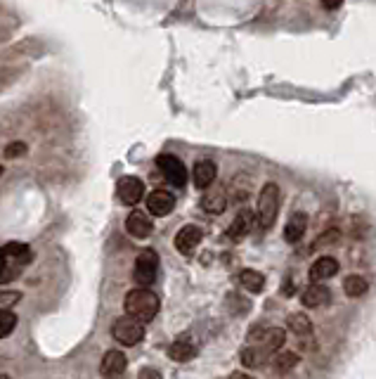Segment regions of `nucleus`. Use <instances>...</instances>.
Returning <instances> with one entry per match:
<instances>
[{
	"label": "nucleus",
	"mask_w": 376,
	"mask_h": 379,
	"mask_svg": "<svg viewBox=\"0 0 376 379\" xmlns=\"http://www.w3.org/2000/svg\"><path fill=\"white\" fill-rule=\"evenodd\" d=\"M123 308H126L128 318L137 320V323H149L159 313V296L149 290L135 287V290H131L126 294Z\"/></svg>",
	"instance_id": "nucleus-1"
},
{
	"label": "nucleus",
	"mask_w": 376,
	"mask_h": 379,
	"mask_svg": "<svg viewBox=\"0 0 376 379\" xmlns=\"http://www.w3.org/2000/svg\"><path fill=\"white\" fill-rule=\"evenodd\" d=\"M277 213H279V185L277 183H265L258 195V223H261L263 230H270L277 221Z\"/></svg>",
	"instance_id": "nucleus-2"
},
{
	"label": "nucleus",
	"mask_w": 376,
	"mask_h": 379,
	"mask_svg": "<svg viewBox=\"0 0 376 379\" xmlns=\"http://www.w3.org/2000/svg\"><path fill=\"white\" fill-rule=\"evenodd\" d=\"M159 273V256L152 249H144L142 254L135 259V270H133V277L142 290H147L154 280H157Z\"/></svg>",
	"instance_id": "nucleus-3"
},
{
	"label": "nucleus",
	"mask_w": 376,
	"mask_h": 379,
	"mask_svg": "<svg viewBox=\"0 0 376 379\" xmlns=\"http://www.w3.org/2000/svg\"><path fill=\"white\" fill-rule=\"evenodd\" d=\"M111 337L123 346H137L144 339V325L133 318H119L111 327Z\"/></svg>",
	"instance_id": "nucleus-4"
},
{
	"label": "nucleus",
	"mask_w": 376,
	"mask_h": 379,
	"mask_svg": "<svg viewBox=\"0 0 376 379\" xmlns=\"http://www.w3.org/2000/svg\"><path fill=\"white\" fill-rule=\"evenodd\" d=\"M157 166L161 169L164 178L168 180L173 188H185L187 169H185V164H182L178 157H173V154H159V157H157Z\"/></svg>",
	"instance_id": "nucleus-5"
},
{
	"label": "nucleus",
	"mask_w": 376,
	"mask_h": 379,
	"mask_svg": "<svg viewBox=\"0 0 376 379\" xmlns=\"http://www.w3.org/2000/svg\"><path fill=\"white\" fill-rule=\"evenodd\" d=\"M119 199L123 202L126 206H135L140 204V199H142L144 195V185L142 180L135 178V175H126V178L119 180Z\"/></svg>",
	"instance_id": "nucleus-6"
},
{
	"label": "nucleus",
	"mask_w": 376,
	"mask_h": 379,
	"mask_svg": "<svg viewBox=\"0 0 376 379\" xmlns=\"http://www.w3.org/2000/svg\"><path fill=\"white\" fill-rule=\"evenodd\" d=\"M201 239H203L201 228L185 226V228H180L178 235H175V249H178L180 254H192L199 244H201Z\"/></svg>",
	"instance_id": "nucleus-7"
},
{
	"label": "nucleus",
	"mask_w": 376,
	"mask_h": 379,
	"mask_svg": "<svg viewBox=\"0 0 376 379\" xmlns=\"http://www.w3.org/2000/svg\"><path fill=\"white\" fill-rule=\"evenodd\" d=\"M175 209V197L166 190H154L152 195L147 197V211L152 216H168Z\"/></svg>",
	"instance_id": "nucleus-8"
},
{
	"label": "nucleus",
	"mask_w": 376,
	"mask_h": 379,
	"mask_svg": "<svg viewBox=\"0 0 376 379\" xmlns=\"http://www.w3.org/2000/svg\"><path fill=\"white\" fill-rule=\"evenodd\" d=\"M126 230L131 232L133 237L144 239V237H149V235L154 232V223L144 211H133L131 216H128V221H126Z\"/></svg>",
	"instance_id": "nucleus-9"
},
{
	"label": "nucleus",
	"mask_w": 376,
	"mask_h": 379,
	"mask_svg": "<svg viewBox=\"0 0 376 379\" xmlns=\"http://www.w3.org/2000/svg\"><path fill=\"white\" fill-rule=\"evenodd\" d=\"M203 211L208 213H223L228 209V192L223 188H208L203 190V199H201Z\"/></svg>",
	"instance_id": "nucleus-10"
},
{
	"label": "nucleus",
	"mask_w": 376,
	"mask_h": 379,
	"mask_svg": "<svg viewBox=\"0 0 376 379\" xmlns=\"http://www.w3.org/2000/svg\"><path fill=\"white\" fill-rule=\"evenodd\" d=\"M258 341H261L258 349H261L265 356H270V354H277V351L282 349L284 341H287V334H284L282 327H270V329H265V332H261V339Z\"/></svg>",
	"instance_id": "nucleus-11"
},
{
	"label": "nucleus",
	"mask_w": 376,
	"mask_h": 379,
	"mask_svg": "<svg viewBox=\"0 0 376 379\" xmlns=\"http://www.w3.org/2000/svg\"><path fill=\"white\" fill-rule=\"evenodd\" d=\"M336 273H338V263L331 256H322V259H317L315 263L310 266V280L313 282L329 280V277H334Z\"/></svg>",
	"instance_id": "nucleus-12"
},
{
	"label": "nucleus",
	"mask_w": 376,
	"mask_h": 379,
	"mask_svg": "<svg viewBox=\"0 0 376 379\" xmlns=\"http://www.w3.org/2000/svg\"><path fill=\"white\" fill-rule=\"evenodd\" d=\"M126 365H128V360H126V356H123L121 351H107L104 358H102L100 370H102V375L104 377H119L121 372L126 370Z\"/></svg>",
	"instance_id": "nucleus-13"
},
{
	"label": "nucleus",
	"mask_w": 376,
	"mask_h": 379,
	"mask_svg": "<svg viewBox=\"0 0 376 379\" xmlns=\"http://www.w3.org/2000/svg\"><path fill=\"white\" fill-rule=\"evenodd\" d=\"M305 230H308V216H305L303 211L294 213L291 218H289V223L284 226V239L287 242H298V239H303Z\"/></svg>",
	"instance_id": "nucleus-14"
},
{
	"label": "nucleus",
	"mask_w": 376,
	"mask_h": 379,
	"mask_svg": "<svg viewBox=\"0 0 376 379\" xmlns=\"http://www.w3.org/2000/svg\"><path fill=\"white\" fill-rule=\"evenodd\" d=\"M218 175V169L213 162H208V159H203V162H197L195 166V185L199 190H208L213 185V180H216Z\"/></svg>",
	"instance_id": "nucleus-15"
},
{
	"label": "nucleus",
	"mask_w": 376,
	"mask_h": 379,
	"mask_svg": "<svg viewBox=\"0 0 376 379\" xmlns=\"http://www.w3.org/2000/svg\"><path fill=\"white\" fill-rule=\"evenodd\" d=\"M168 356H170V360H175V362H187L197 356V346L192 344L190 337H180L170 344Z\"/></svg>",
	"instance_id": "nucleus-16"
},
{
	"label": "nucleus",
	"mask_w": 376,
	"mask_h": 379,
	"mask_svg": "<svg viewBox=\"0 0 376 379\" xmlns=\"http://www.w3.org/2000/svg\"><path fill=\"white\" fill-rule=\"evenodd\" d=\"M251 228H254V213H251L249 209H241L237 213V218L232 221V226H230L228 235L232 239H239V237H244V235H249Z\"/></svg>",
	"instance_id": "nucleus-17"
},
{
	"label": "nucleus",
	"mask_w": 376,
	"mask_h": 379,
	"mask_svg": "<svg viewBox=\"0 0 376 379\" xmlns=\"http://www.w3.org/2000/svg\"><path fill=\"white\" fill-rule=\"evenodd\" d=\"M3 256L5 261H10V263H17V266H24L26 261L31 259V252L29 247H26L24 242H10L3 247Z\"/></svg>",
	"instance_id": "nucleus-18"
},
{
	"label": "nucleus",
	"mask_w": 376,
	"mask_h": 379,
	"mask_svg": "<svg viewBox=\"0 0 376 379\" xmlns=\"http://www.w3.org/2000/svg\"><path fill=\"white\" fill-rule=\"evenodd\" d=\"M329 299H331V294L324 285H310L308 290L303 292V306L317 308V306H322V303L329 301Z\"/></svg>",
	"instance_id": "nucleus-19"
},
{
	"label": "nucleus",
	"mask_w": 376,
	"mask_h": 379,
	"mask_svg": "<svg viewBox=\"0 0 376 379\" xmlns=\"http://www.w3.org/2000/svg\"><path fill=\"white\" fill-rule=\"evenodd\" d=\"M239 282H241V287H244V290L254 292V294H258V292L265 290V275L258 273V270H251V268L241 270V273H239Z\"/></svg>",
	"instance_id": "nucleus-20"
},
{
	"label": "nucleus",
	"mask_w": 376,
	"mask_h": 379,
	"mask_svg": "<svg viewBox=\"0 0 376 379\" xmlns=\"http://www.w3.org/2000/svg\"><path fill=\"white\" fill-rule=\"evenodd\" d=\"M367 280H364L362 275H351L346 277V282H343V292H346L351 299H360L362 294H367Z\"/></svg>",
	"instance_id": "nucleus-21"
},
{
	"label": "nucleus",
	"mask_w": 376,
	"mask_h": 379,
	"mask_svg": "<svg viewBox=\"0 0 376 379\" xmlns=\"http://www.w3.org/2000/svg\"><path fill=\"white\" fill-rule=\"evenodd\" d=\"M289 329H291L294 334H298V337H305V334L313 332V323H310V318L303 316V313H291V316H289Z\"/></svg>",
	"instance_id": "nucleus-22"
},
{
	"label": "nucleus",
	"mask_w": 376,
	"mask_h": 379,
	"mask_svg": "<svg viewBox=\"0 0 376 379\" xmlns=\"http://www.w3.org/2000/svg\"><path fill=\"white\" fill-rule=\"evenodd\" d=\"M298 365V356L291 354V351H287V354H277L275 356V370L277 372H289L291 367Z\"/></svg>",
	"instance_id": "nucleus-23"
},
{
	"label": "nucleus",
	"mask_w": 376,
	"mask_h": 379,
	"mask_svg": "<svg viewBox=\"0 0 376 379\" xmlns=\"http://www.w3.org/2000/svg\"><path fill=\"white\" fill-rule=\"evenodd\" d=\"M265 358V354H263L258 346H249V349L241 351V362H244L246 367H258Z\"/></svg>",
	"instance_id": "nucleus-24"
},
{
	"label": "nucleus",
	"mask_w": 376,
	"mask_h": 379,
	"mask_svg": "<svg viewBox=\"0 0 376 379\" xmlns=\"http://www.w3.org/2000/svg\"><path fill=\"white\" fill-rule=\"evenodd\" d=\"M17 327V316L12 311H0V339L8 337Z\"/></svg>",
	"instance_id": "nucleus-25"
},
{
	"label": "nucleus",
	"mask_w": 376,
	"mask_h": 379,
	"mask_svg": "<svg viewBox=\"0 0 376 379\" xmlns=\"http://www.w3.org/2000/svg\"><path fill=\"white\" fill-rule=\"evenodd\" d=\"M21 268H24V266H17V263H10V261H5V266L0 268V285H5V282H12L14 277L21 273Z\"/></svg>",
	"instance_id": "nucleus-26"
},
{
	"label": "nucleus",
	"mask_w": 376,
	"mask_h": 379,
	"mask_svg": "<svg viewBox=\"0 0 376 379\" xmlns=\"http://www.w3.org/2000/svg\"><path fill=\"white\" fill-rule=\"evenodd\" d=\"M21 299V292L17 290H8V292H0V311H8V308H12L14 303H17Z\"/></svg>",
	"instance_id": "nucleus-27"
},
{
	"label": "nucleus",
	"mask_w": 376,
	"mask_h": 379,
	"mask_svg": "<svg viewBox=\"0 0 376 379\" xmlns=\"http://www.w3.org/2000/svg\"><path fill=\"white\" fill-rule=\"evenodd\" d=\"M338 237H341V232H338V230H327L324 235H322V237L315 239V249L317 247H329V244L338 242Z\"/></svg>",
	"instance_id": "nucleus-28"
},
{
	"label": "nucleus",
	"mask_w": 376,
	"mask_h": 379,
	"mask_svg": "<svg viewBox=\"0 0 376 379\" xmlns=\"http://www.w3.org/2000/svg\"><path fill=\"white\" fill-rule=\"evenodd\" d=\"M26 152V145L24 142H10L8 149H5V157L8 159H14V157H21Z\"/></svg>",
	"instance_id": "nucleus-29"
},
{
	"label": "nucleus",
	"mask_w": 376,
	"mask_h": 379,
	"mask_svg": "<svg viewBox=\"0 0 376 379\" xmlns=\"http://www.w3.org/2000/svg\"><path fill=\"white\" fill-rule=\"evenodd\" d=\"M140 379H164L161 377L159 370H154V367H144V370H140Z\"/></svg>",
	"instance_id": "nucleus-30"
},
{
	"label": "nucleus",
	"mask_w": 376,
	"mask_h": 379,
	"mask_svg": "<svg viewBox=\"0 0 376 379\" xmlns=\"http://www.w3.org/2000/svg\"><path fill=\"white\" fill-rule=\"evenodd\" d=\"M230 379H254V377L244 375V372H234V375H232V377H230Z\"/></svg>",
	"instance_id": "nucleus-31"
},
{
	"label": "nucleus",
	"mask_w": 376,
	"mask_h": 379,
	"mask_svg": "<svg viewBox=\"0 0 376 379\" xmlns=\"http://www.w3.org/2000/svg\"><path fill=\"white\" fill-rule=\"evenodd\" d=\"M324 8L327 10H336V8H341V3H324Z\"/></svg>",
	"instance_id": "nucleus-32"
},
{
	"label": "nucleus",
	"mask_w": 376,
	"mask_h": 379,
	"mask_svg": "<svg viewBox=\"0 0 376 379\" xmlns=\"http://www.w3.org/2000/svg\"><path fill=\"white\" fill-rule=\"evenodd\" d=\"M5 266V256H3V249H0V268Z\"/></svg>",
	"instance_id": "nucleus-33"
},
{
	"label": "nucleus",
	"mask_w": 376,
	"mask_h": 379,
	"mask_svg": "<svg viewBox=\"0 0 376 379\" xmlns=\"http://www.w3.org/2000/svg\"><path fill=\"white\" fill-rule=\"evenodd\" d=\"M0 379H10V377L8 375H0Z\"/></svg>",
	"instance_id": "nucleus-34"
},
{
	"label": "nucleus",
	"mask_w": 376,
	"mask_h": 379,
	"mask_svg": "<svg viewBox=\"0 0 376 379\" xmlns=\"http://www.w3.org/2000/svg\"><path fill=\"white\" fill-rule=\"evenodd\" d=\"M0 175H3V166H0Z\"/></svg>",
	"instance_id": "nucleus-35"
}]
</instances>
